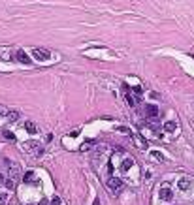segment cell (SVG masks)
<instances>
[{"instance_id": "obj_1", "label": "cell", "mask_w": 194, "mask_h": 205, "mask_svg": "<svg viewBox=\"0 0 194 205\" xmlns=\"http://www.w3.org/2000/svg\"><path fill=\"white\" fill-rule=\"evenodd\" d=\"M32 57H34L36 60H40V62H45L49 58V51L41 49V47H36V49H32Z\"/></svg>"}, {"instance_id": "obj_2", "label": "cell", "mask_w": 194, "mask_h": 205, "mask_svg": "<svg viewBox=\"0 0 194 205\" xmlns=\"http://www.w3.org/2000/svg\"><path fill=\"white\" fill-rule=\"evenodd\" d=\"M106 186L111 188V190H119L123 186V181L117 179V177H110V179H107V182H106Z\"/></svg>"}, {"instance_id": "obj_3", "label": "cell", "mask_w": 194, "mask_h": 205, "mask_svg": "<svg viewBox=\"0 0 194 205\" xmlns=\"http://www.w3.org/2000/svg\"><path fill=\"white\" fill-rule=\"evenodd\" d=\"M13 58H15V60H19V62H23V64H32V60L27 57V53H25L23 49H17V53L13 55Z\"/></svg>"}, {"instance_id": "obj_4", "label": "cell", "mask_w": 194, "mask_h": 205, "mask_svg": "<svg viewBox=\"0 0 194 205\" xmlns=\"http://www.w3.org/2000/svg\"><path fill=\"white\" fill-rule=\"evenodd\" d=\"M143 107H145L143 111H145V115H147L149 118H155V117L158 115V107H156V105H153V104H149V105H143Z\"/></svg>"}, {"instance_id": "obj_5", "label": "cell", "mask_w": 194, "mask_h": 205, "mask_svg": "<svg viewBox=\"0 0 194 205\" xmlns=\"http://www.w3.org/2000/svg\"><path fill=\"white\" fill-rule=\"evenodd\" d=\"M171 198H174V192H171L170 188H162V190H160V200H166V201H170Z\"/></svg>"}, {"instance_id": "obj_6", "label": "cell", "mask_w": 194, "mask_h": 205, "mask_svg": "<svg viewBox=\"0 0 194 205\" xmlns=\"http://www.w3.org/2000/svg\"><path fill=\"white\" fill-rule=\"evenodd\" d=\"M134 143L138 149H147V141L142 137V136H134Z\"/></svg>"}, {"instance_id": "obj_7", "label": "cell", "mask_w": 194, "mask_h": 205, "mask_svg": "<svg viewBox=\"0 0 194 205\" xmlns=\"http://www.w3.org/2000/svg\"><path fill=\"white\" fill-rule=\"evenodd\" d=\"M177 185H179V188H181V190H187V188L190 186V179H189V177H183V179H179Z\"/></svg>"}, {"instance_id": "obj_8", "label": "cell", "mask_w": 194, "mask_h": 205, "mask_svg": "<svg viewBox=\"0 0 194 205\" xmlns=\"http://www.w3.org/2000/svg\"><path fill=\"white\" fill-rule=\"evenodd\" d=\"M132 166H134V160H132V158H124V160H123V164H121V168H123L124 171H128Z\"/></svg>"}, {"instance_id": "obj_9", "label": "cell", "mask_w": 194, "mask_h": 205, "mask_svg": "<svg viewBox=\"0 0 194 205\" xmlns=\"http://www.w3.org/2000/svg\"><path fill=\"white\" fill-rule=\"evenodd\" d=\"M175 128H177V124H175L174 121H168V122L164 124V130H166V132H174Z\"/></svg>"}, {"instance_id": "obj_10", "label": "cell", "mask_w": 194, "mask_h": 205, "mask_svg": "<svg viewBox=\"0 0 194 205\" xmlns=\"http://www.w3.org/2000/svg\"><path fill=\"white\" fill-rule=\"evenodd\" d=\"M2 136H4V139H6V141H15V136H13V132H9V130H4V132H2Z\"/></svg>"}, {"instance_id": "obj_11", "label": "cell", "mask_w": 194, "mask_h": 205, "mask_svg": "<svg viewBox=\"0 0 194 205\" xmlns=\"http://www.w3.org/2000/svg\"><path fill=\"white\" fill-rule=\"evenodd\" d=\"M19 117H21V113H19V111H8V118H9L12 122H15Z\"/></svg>"}, {"instance_id": "obj_12", "label": "cell", "mask_w": 194, "mask_h": 205, "mask_svg": "<svg viewBox=\"0 0 194 205\" xmlns=\"http://www.w3.org/2000/svg\"><path fill=\"white\" fill-rule=\"evenodd\" d=\"M25 128H27V132H30V134H34V132H36V126H34V122H32V121L25 122Z\"/></svg>"}, {"instance_id": "obj_13", "label": "cell", "mask_w": 194, "mask_h": 205, "mask_svg": "<svg viewBox=\"0 0 194 205\" xmlns=\"http://www.w3.org/2000/svg\"><path fill=\"white\" fill-rule=\"evenodd\" d=\"M92 145H94V141H85V143H83V145L79 147V150H81V153H85V150H89V149H91Z\"/></svg>"}, {"instance_id": "obj_14", "label": "cell", "mask_w": 194, "mask_h": 205, "mask_svg": "<svg viewBox=\"0 0 194 205\" xmlns=\"http://www.w3.org/2000/svg\"><path fill=\"white\" fill-rule=\"evenodd\" d=\"M4 185H6V188H8V190H13V188H15V181H13V179H6V181H4Z\"/></svg>"}, {"instance_id": "obj_15", "label": "cell", "mask_w": 194, "mask_h": 205, "mask_svg": "<svg viewBox=\"0 0 194 205\" xmlns=\"http://www.w3.org/2000/svg\"><path fill=\"white\" fill-rule=\"evenodd\" d=\"M25 149H27V150H30V149L36 150V149H38V143H36V141H27V143H25Z\"/></svg>"}, {"instance_id": "obj_16", "label": "cell", "mask_w": 194, "mask_h": 205, "mask_svg": "<svg viewBox=\"0 0 194 205\" xmlns=\"http://www.w3.org/2000/svg\"><path fill=\"white\" fill-rule=\"evenodd\" d=\"M8 194H0V205H8Z\"/></svg>"}, {"instance_id": "obj_17", "label": "cell", "mask_w": 194, "mask_h": 205, "mask_svg": "<svg viewBox=\"0 0 194 205\" xmlns=\"http://www.w3.org/2000/svg\"><path fill=\"white\" fill-rule=\"evenodd\" d=\"M32 177H34V175H32V171H27L25 177H23V181H25V182H30V181H32Z\"/></svg>"}, {"instance_id": "obj_18", "label": "cell", "mask_w": 194, "mask_h": 205, "mask_svg": "<svg viewBox=\"0 0 194 205\" xmlns=\"http://www.w3.org/2000/svg\"><path fill=\"white\" fill-rule=\"evenodd\" d=\"M153 156H155L156 160H160V162H162V160H164V156H162V154H160V153H158V150H153Z\"/></svg>"}, {"instance_id": "obj_19", "label": "cell", "mask_w": 194, "mask_h": 205, "mask_svg": "<svg viewBox=\"0 0 194 205\" xmlns=\"http://www.w3.org/2000/svg\"><path fill=\"white\" fill-rule=\"evenodd\" d=\"M132 92H134V94L138 96V98H139V96H142V89H139V87H134V89H132Z\"/></svg>"}, {"instance_id": "obj_20", "label": "cell", "mask_w": 194, "mask_h": 205, "mask_svg": "<svg viewBox=\"0 0 194 205\" xmlns=\"http://www.w3.org/2000/svg\"><path fill=\"white\" fill-rule=\"evenodd\" d=\"M6 115H8V109L4 105H0V117H6Z\"/></svg>"}, {"instance_id": "obj_21", "label": "cell", "mask_w": 194, "mask_h": 205, "mask_svg": "<svg viewBox=\"0 0 194 205\" xmlns=\"http://www.w3.org/2000/svg\"><path fill=\"white\" fill-rule=\"evenodd\" d=\"M49 205H60V198H53Z\"/></svg>"}, {"instance_id": "obj_22", "label": "cell", "mask_w": 194, "mask_h": 205, "mask_svg": "<svg viewBox=\"0 0 194 205\" xmlns=\"http://www.w3.org/2000/svg\"><path fill=\"white\" fill-rule=\"evenodd\" d=\"M119 132H123V134H130V130H128V128H123V126L119 128Z\"/></svg>"}, {"instance_id": "obj_23", "label": "cell", "mask_w": 194, "mask_h": 205, "mask_svg": "<svg viewBox=\"0 0 194 205\" xmlns=\"http://www.w3.org/2000/svg\"><path fill=\"white\" fill-rule=\"evenodd\" d=\"M30 205H47V200H41L40 203H30Z\"/></svg>"}, {"instance_id": "obj_24", "label": "cell", "mask_w": 194, "mask_h": 205, "mask_svg": "<svg viewBox=\"0 0 194 205\" xmlns=\"http://www.w3.org/2000/svg\"><path fill=\"white\" fill-rule=\"evenodd\" d=\"M4 181H6V179H4V175H2V173H0V185H2V182H4Z\"/></svg>"}]
</instances>
